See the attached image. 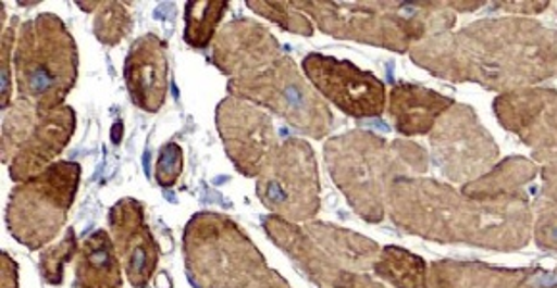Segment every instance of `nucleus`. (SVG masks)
I'll list each match as a JSON object with an SVG mask.
<instances>
[{"label":"nucleus","mask_w":557,"mask_h":288,"mask_svg":"<svg viewBox=\"0 0 557 288\" xmlns=\"http://www.w3.org/2000/svg\"><path fill=\"white\" fill-rule=\"evenodd\" d=\"M410 58L438 79L475 83L502 95L556 75V32L531 17H484L416 42Z\"/></svg>","instance_id":"nucleus-1"},{"label":"nucleus","mask_w":557,"mask_h":288,"mask_svg":"<svg viewBox=\"0 0 557 288\" xmlns=\"http://www.w3.org/2000/svg\"><path fill=\"white\" fill-rule=\"evenodd\" d=\"M386 215L404 233L438 245L516 252L533 239L529 198L481 202L425 177L396 179L386 195Z\"/></svg>","instance_id":"nucleus-2"},{"label":"nucleus","mask_w":557,"mask_h":288,"mask_svg":"<svg viewBox=\"0 0 557 288\" xmlns=\"http://www.w3.org/2000/svg\"><path fill=\"white\" fill-rule=\"evenodd\" d=\"M323 150L336 189L366 223L385 220L386 195L396 179L419 177L429 170V154L418 142L386 140L361 129L331 137Z\"/></svg>","instance_id":"nucleus-3"},{"label":"nucleus","mask_w":557,"mask_h":288,"mask_svg":"<svg viewBox=\"0 0 557 288\" xmlns=\"http://www.w3.org/2000/svg\"><path fill=\"white\" fill-rule=\"evenodd\" d=\"M321 34L398 54L416 42L446 34L456 24L448 2H295Z\"/></svg>","instance_id":"nucleus-4"},{"label":"nucleus","mask_w":557,"mask_h":288,"mask_svg":"<svg viewBox=\"0 0 557 288\" xmlns=\"http://www.w3.org/2000/svg\"><path fill=\"white\" fill-rule=\"evenodd\" d=\"M77 75V42L57 14L41 12L20 25L14 49V85L20 99L41 112L64 107Z\"/></svg>","instance_id":"nucleus-5"},{"label":"nucleus","mask_w":557,"mask_h":288,"mask_svg":"<svg viewBox=\"0 0 557 288\" xmlns=\"http://www.w3.org/2000/svg\"><path fill=\"white\" fill-rule=\"evenodd\" d=\"M262 225L273 245L318 288L327 287L341 273L371 272L381 252L375 240L333 223L300 225L277 215H265Z\"/></svg>","instance_id":"nucleus-6"},{"label":"nucleus","mask_w":557,"mask_h":288,"mask_svg":"<svg viewBox=\"0 0 557 288\" xmlns=\"http://www.w3.org/2000/svg\"><path fill=\"white\" fill-rule=\"evenodd\" d=\"M185 272L195 288H243L268 270L265 255L230 215L198 212L183 230Z\"/></svg>","instance_id":"nucleus-7"},{"label":"nucleus","mask_w":557,"mask_h":288,"mask_svg":"<svg viewBox=\"0 0 557 288\" xmlns=\"http://www.w3.org/2000/svg\"><path fill=\"white\" fill-rule=\"evenodd\" d=\"M82 183V165L54 162L32 179L17 183L7 204V229L27 250H41L64 229Z\"/></svg>","instance_id":"nucleus-8"},{"label":"nucleus","mask_w":557,"mask_h":288,"mask_svg":"<svg viewBox=\"0 0 557 288\" xmlns=\"http://www.w3.org/2000/svg\"><path fill=\"white\" fill-rule=\"evenodd\" d=\"M227 91L230 97L268 108L312 139L321 140L333 129V112L327 102L287 54L258 74L230 79Z\"/></svg>","instance_id":"nucleus-9"},{"label":"nucleus","mask_w":557,"mask_h":288,"mask_svg":"<svg viewBox=\"0 0 557 288\" xmlns=\"http://www.w3.org/2000/svg\"><path fill=\"white\" fill-rule=\"evenodd\" d=\"M256 192L271 215L290 223L312 222L320 214V170L315 154L298 137L278 142L258 175Z\"/></svg>","instance_id":"nucleus-10"},{"label":"nucleus","mask_w":557,"mask_h":288,"mask_svg":"<svg viewBox=\"0 0 557 288\" xmlns=\"http://www.w3.org/2000/svg\"><path fill=\"white\" fill-rule=\"evenodd\" d=\"M429 135L433 162L451 183L475 181L500 158L496 140L469 104L454 102Z\"/></svg>","instance_id":"nucleus-11"},{"label":"nucleus","mask_w":557,"mask_h":288,"mask_svg":"<svg viewBox=\"0 0 557 288\" xmlns=\"http://www.w3.org/2000/svg\"><path fill=\"white\" fill-rule=\"evenodd\" d=\"M302 70L306 79L325 102H333L346 115L369 120L385 114V83L350 60L312 52L304 57Z\"/></svg>","instance_id":"nucleus-12"},{"label":"nucleus","mask_w":557,"mask_h":288,"mask_svg":"<svg viewBox=\"0 0 557 288\" xmlns=\"http://www.w3.org/2000/svg\"><path fill=\"white\" fill-rule=\"evenodd\" d=\"M215 127L227 158L245 177H258L278 147L271 115L246 100L225 97L215 108Z\"/></svg>","instance_id":"nucleus-13"},{"label":"nucleus","mask_w":557,"mask_h":288,"mask_svg":"<svg viewBox=\"0 0 557 288\" xmlns=\"http://www.w3.org/2000/svg\"><path fill=\"white\" fill-rule=\"evenodd\" d=\"M556 91L541 87L502 92L492 102L498 124L517 135L544 165L556 162Z\"/></svg>","instance_id":"nucleus-14"},{"label":"nucleus","mask_w":557,"mask_h":288,"mask_svg":"<svg viewBox=\"0 0 557 288\" xmlns=\"http://www.w3.org/2000/svg\"><path fill=\"white\" fill-rule=\"evenodd\" d=\"M285 52L265 25L238 17L223 25L213 39V66L230 79L258 74L275 64Z\"/></svg>","instance_id":"nucleus-15"},{"label":"nucleus","mask_w":557,"mask_h":288,"mask_svg":"<svg viewBox=\"0 0 557 288\" xmlns=\"http://www.w3.org/2000/svg\"><path fill=\"white\" fill-rule=\"evenodd\" d=\"M110 235L133 288H147L157 273L160 250L145 223V206L135 198L117 200L108 214Z\"/></svg>","instance_id":"nucleus-16"},{"label":"nucleus","mask_w":557,"mask_h":288,"mask_svg":"<svg viewBox=\"0 0 557 288\" xmlns=\"http://www.w3.org/2000/svg\"><path fill=\"white\" fill-rule=\"evenodd\" d=\"M123 77L133 104L157 114L170 89L168 45L157 34L140 35L125 57Z\"/></svg>","instance_id":"nucleus-17"},{"label":"nucleus","mask_w":557,"mask_h":288,"mask_svg":"<svg viewBox=\"0 0 557 288\" xmlns=\"http://www.w3.org/2000/svg\"><path fill=\"white\" fill-rule=\"evenodd\" d=\"M429 288H556V275L541 267H492L441 260L429 265Z\"/></svg>","instance_id":"nucleus-18"},{"label":"nucleus","mask_w":557,"mask_h":288,"mask_svg":"<svg viewBox=\"0 0 557 288\" xmlns=\"http://www.w3.org/2000/svg\"><path fill=\"white\" fill-rule=\"evenodd\" d=\"M74 132V108L64 104L39 112L34 132L29 133L22 149L17 150L16 156L9 164L10 179L24 183L45 172L64 152Z\"/></svg>","instance_id":"nucleus-19"},{"label":"nucleus","mask_w":557,"mask_h":288,"mask_svg":"<svg viewBox=\"0 0 557 288\" xmlns=\"http://www.w3.org/2000/svg\"><path fill=\"white\" fill-rule=\"evenodd\" d=\"M454 104V99L416 83H398L388 92L386 112L394 129L404 137H419L433 132L436 122Z\"/></svg>","instance_id":"nucleus-20"},{"label":"nucleus","mask_w":557,"mask_h":288,"mask_svg":"<svg viewBox=\"0 0 557 288\" xmlns=\"http://www.w3.org/2000/svg\"><path fill=\"white\" fill-rule=\"evenodd\" d=\"M123 273L112 235L90 233L75 255V288H122Z\"/></svg>","instance_id":"nucleus-21"},{"label":"nucleus","mask_w":557,"mask_h":288,"mask_svg":"<svg viewBox=\"0 0 557 288\" xmlns=\"http://www.w3.org/2000/svg\"><path fill=\"white\" fill-rule=\"evenodd\" d=\"M541 175V167L527 158H506L502 164L494 165L475 181L463 185L461 195L481 202L494 200H523L527 187Z\"/></svg>","instance_id":"nucleus-22"},{"label":"nucleus","mask_w":557,"mask_h":288,"mask_svg":"<svg viewBox=\"0 0 557 288\" xmlns=\"http://www.w3.org/2000/svg\"><path fill=\"white\" fill-rule=\"evenodd\" d=\"M371 272L391 288H429L425 260L406 248H381Z\"/></svg>","instance_id":"nucleus-23"},{"label":"nucleus","mask_w":557,"mask_h":288,"mask_svg":"<svg viewBox=\"0 0 557 288\" xmlns=\"http://www.w3.org/2000/svg\"><path fill=\"white\" fill-rule=\"evenodd\" d=\"M225 0H193L185 4V42L193 49H206L230 10Z\"/></svg>","instance_id":"nucleus-24"},{"label":"nucleus","mask_w":557,"mask_h":288,"mask_svg":"<svg viewBox=\"0 0 557 288\" xmlns=\"http://www.w3.org/2000/svg\"><path fill=\"white\" fill-rule=\"evenodd\" d=\"M39 108L34 107L32 102L24 99H17L14 104H10L2 115V137H0V160L2 164L9 165L17 150L22 149L29 133L34 132L37 117H39Z\"/></svg>","instance_id":"nucleus-25"},{"label":"nucleus","mask_w":557,"mask_h":288,"mask_svg":"<svg viewBox=\"0 0 557 288\" xmlns=\"http://www.w3.org/2000/svg\"><path fill=\"white\" fill-rule=\"evenodd\" d=\"M541 175L542 192L536 223H533L534 237L539 247L554 250L556 248V162L544 165Z\"/></svg>","instance_id":"nucleus-26"},{"label":"nucleus","mask_w":557,"mask_h":288,"mask_svg":"<svg viewBox=\"0 0 557 288\" xmlns=\"http://www.w3.org/2000/svg\"><path fill=\"white\" fill-rule=\"evenodd\" d=\"M132 12L123 2L107 0L99 2V9L92 20V34L104 47H117L120 42L132 34Z\"/></svg>","instance_id":"nucleus-27"},{"label":"nucleus","mask_w":557,"mask_h":288,"mask_svg":"<svg viewBox=\"0 0 557 288\" xmlns=\"http://www.w3.org/2000/svg\"><path fill=\"white\" fill-rule=\"evenodd\" d=\"M246 7L252 10L258 16L270 20L273 24L283 27L288 34L312 37L313 22L304 14L302 10L296 9L295 2H246Z\"/></svg>","instance_id":"nucleus-28"},{"label":"nucleus","mask_w":557,"mask_h":288,"mask_svg":"<svg viewBox=\"0 0 557 288\" xmlns=\"http://www.w3.org/2000/svg\"><path fill=\"white\" fill-rule=\"evenodd\" d=\"M79 252V240L74 229H66L64 237L54 247H47L39 258V272L47 285H60L64 280V270Z\"/></svg>","instance_id":"nucleus-29"},{"label":"nucleus","mask_w":557,"mask_h":288,"mask_svg":"<svg viewBox=\"0 0 557 288\" xmlns=\"http://www.w3.org/2000/svg\"><path fill=\"white\" fill-rule=\"evenodd\" d=\"M17 29H20V22H17V17H14L9 27L2 32V45H0V58H2L0 104H2V110H7L10 107V100H12V75H14V49H16Z\"/></svg>","instance_id":"nucleus-30"},{"label":"nucleus","mask_w":557,"mask_h":288,"mask_svg":"<svg viewBox=\"0 0 557 288\" xmlns=\"http://www.w3.org/2000/svg\"><path fill=\"white\" fill-rule=\"evenodd\" d=\"M181 173H183V149L177 142H168L158 154L154 179L160 187H173L180 179Z\"/></svg>","instance_id":"nucleus-31"},{"label":"nucleus","mask_w":557,"mask_h":288,"mask_svg":"<svg viewBox=\"0 0 557 288\" xmlns=\"http://www.w3.org/2000/svg\"><path fill=\"white\" fill-rule=\"evenodd\" d=\"M323 288H391L383 280L377 279L375 275L369 273H341L333 283H329Z\"/></svg>","instance_id":"nucleus-32"},{"label":"nucleus","mask_w":557,"mask_h":288,"mask_svg":"<svg viewBox=\"0 0 557 288\" xmlns=\"http://www.w3.org/2000/svg\"><path fill=\"white\" fill-rule=\"evenodd\" d=\"M549 2H494L492 10H504L508 14H517V17L534 16L548 9Z\"/></svg>","instance_id":"nucleus-33"},{"label":"nucleus","mask_w":557,"mask_h":288,"mask_svg":"<svg viewBox=\"0 0 557 288\" xmlns=\"http://www.w3.org/2000/svg\"><path fill=\"white\" fill-rule=\"evenodd\" d=\"M20 270L12 255L2 252L0 255V288H20Z\"/></svg>","instance_id":"nucleus-34"},{"label":"nucleus","mask_w":557,"mask_h":288,"mask_svg":"<svg viewBox=\"0 0 557 288\" xmlns=\"http://www.w3.org/2000/svg\"><path fill=\"white\" fill-rule=\"evenodd\" d=\"M243 288H290L287 279L281 275V273L275 272V270H263L255 280H250L246 287Z\"/></svg>","instance_id":"nucleus-35"},{"label":"nucleus","mask_w":557,"mask_h":288,"mask_svg":"<svg viewBox=\"0 0 557 288\" xmlns=\"http://www.w3.org/2000/svg\"><path fill=\"white\" fill-rule=\"evenodd\" d=\"M448 7L458 12H475V10L486 7V2H448Z\"/></svg>","instance_id":"nucleus-36"},{"label":"nucleus","mask_w":557,"mask_h":288,"mask_svg":"<svg viewBox=\"0 0 557 288\" xmlns=\"http://www.w3.org/2000/svg\"><path fill=\"white\" fill-rule=\"evenodd\" d=\"M77 7L79 9L85 10V12H97V9H99V2H77Z\"/></svg>","instance_id":"nucleus-37"}]
</instances>
